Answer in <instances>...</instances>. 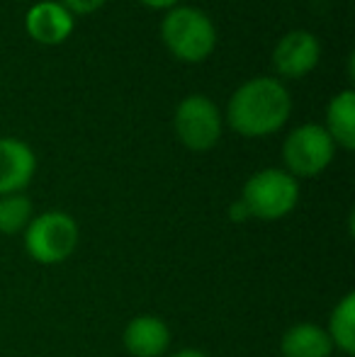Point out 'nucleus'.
Wrapping results in <instances>:
<instances>
[{
    "label": "nucleus",
    "mask_w": 355,
    "mask_h": 357,
    "mask_svg": "<svg viewBox=\"0 0 355 357\" xmlns=\"http://www.w3.org/2000/svg\"><path fill=\"white\" fill-rule=\"evenodd\" d=\"M292 112L289 90L278 78L246 80L227 105V122L246 139H263L280 132Z\"/></svg>",
    "instance_id": "nucleus-1"
},
{
    "label": "nucleus",
    "mask_w": 355,
    "mask_h": 357,
    "mask_svg": "<svg viewBox=\"0 0 355 357\" xmlns=\"http://www.w3.org/2000/svg\"><path fill=\"white\" fill-rule=\"evenodd\" d=\"M161 39L166 49L185 63L209 59L217 47V29L207 13L190 5H176L161 22Z\"/></svg>",
    "instance_id": "nucleus-2"
},
{
    "label": "nucleus",
    "mask_w": 355,
    "mask_h": 357,
    "mask_svg": "<svg viewBox=\"0 0 355 357\" xmlns=\"http://www.w3.org/2000/svg\"><path fill=\"white\" fill-rule=\"evenodd\" d=\"M24 234V250L39 265H61L76 253L78 241H81V229L78 221L71 214L44 212L32 216Z\"/></svg>",
    "instance_id": "nucleus-3"
},
{
    "label": "nucleus",
    "mask_w": 355,
    "mask_h": 357,
    "mask_svg": "<svg viewBox=\"0 0 355 357\" xmlns=\"http://www.w3.org/2000/svg\"><path fill=\"white\" fill-rule=\"evenodd\" d=\"M241 199L246 204L251 219L278 221L294 212L299 202V180L287 170L263 168L246 180L241 190Z\"/></svg>",
    "instance_id": "nucleus-4"
},
{
    "label": "nucleus",
    "mask_w": 355,
    "mask_h": 357,
    "mask_svg": "<svg viewBox=\"0 0 355 357\" xmlns=\"http://www.w3.org/2000/svg\"><path fill=\"white\" fill-rule=\"evenodd\" d=\"M336 144L322 124H299L282 144L285 168L292 178H317L331 165Z\"/></svg>",
    "instance_id": "nucleus-5"
},
{
    "label": "nucleus",
    "mask_w": 355,
    "mask_h": 357,
    "mask_svg": "<svg viewBox=\"0 0 355 357\" xmlns=\"http://www.w3.org/2000/svg\"><path fill=\"white\" fill-rule=\"evenodd\" d=\"M173 129L178 142L190 151H209L222 139V114L219 107L204 95H188L180 100L173 114Z\"/></svg>",
    "instance_id": "nucleus-6"
},
{
    "label": "nucleus",
    "mask_w": 355,
    "mask_h": 357,
    "mask_svg": "<svg viewBox=\"0 0 355 357\" xmlns=\"http://www.w3.org/2000/svg\"><path fill=\"white\" fill-rule=\"evenodd\" d=\"M322 59V44L307 29H292L275 44L273 66L282 78H304L317 68Z\"/></svg>",
    "instance_id": "nucleus-7"
},
{
    "label": "nucleus",
    "mask_w": 355,
    "mask_h": 357,
    "mask_svg": "<svg viewBox=\"0 0 355 357\" xmlns=\"http://www.w3.org/2000/svg\"><path fill=\"white\" fill-rule=\"evenodd\" d=\"M37 173V155L22 139L0 137V197L22 192Z\"/></svg>",
    "instance_id": "nucleus-8"
},
{
    "label": "nucleus",
    "mask_w": 355,
    "mask_h": 357,
    "mask_svg": "<svg viewBox=\"0 0 355 357\" xmlns=\"http://www.w3.org/2000/svg\"><path fill=\"white\" fill-rule=\"evenodd\" d=\"M24 27H27V34L34 42L56 47V44L66 42L71 37L76 22H73V15L59 0H42V3L32 5L27 10Z\"/></svg>",
    "instance_id": "nucleus-9"
},
{
    "label": "nucleus",
    "mask_w": 355,
    "mask_h": 357,
    "mask_svg": "<svg viewBox=\"0 0 355 357\" xmlns=\"http://www.w3.org/2000/svg\"><path fill=\"white\" fill-rule=\"evenodd\" d=\"M122 343L132 357H161L171 348V328L153 314L134 316L124 328Z\"/></svg>",
    "instance_id": "nucleus-10"
},
{
    "label": "nucleus",
    "mask_w": 355,
    "mask_h": 357,
    "mask_svg": "<svg viewBox=\"0 0 355 357\" xmlns=\"http://www.w3.org/2000/svg\"><path fill=\"white\" fill-rule=\"evenodd\" d=\"M280 355L282 357H331L333 343L328 338L326 328L317 324H302L289 326L280 338Z\"/></svg>",
    "instance_id": "nucleus-11"
},
{
    "label": "nucleus",
    "mask_w": 355,
    "mask_h": 357,
    "mask_svg": "<svg viewBox=\"0 0 355 357\" xmlns=\"http://www.w3.org/2000/svg\"><path fill=\"white\" fill-rule=\"evenodd\" d=\"M326 134L343 151L355 149V93L351 88L333 95L326 107Z\"/></svg>",
    "instance_id": "nucleus-12"
},
{
    "label": "nucleus",
    "mask_w": 355,
    "mask_h": 357,
    "mask_svg": "<svg viewBox=\"0 0 355 357\" xmlns=\"http://www.w3.org/2000/svg\"><path fill=\"white\" fill-rule=\"evenodd\" d=\"M326 333L333 343V350L343 355H355V291H348L328 316Z\"/></svg>",
    "instance_id": "nucleus-13"
},
{
    "label": "nucleus",
    "mask_w": 355,
    "mask_h": 357,
    "mask_svg": "<svg viewBox=\"0 0 355 357\" xmlns=\"http://www.w3.org/2000/svg\"><path fill=\"white\" fill-rule=\"evenodd\" d=\"M32 216H34V207L27 195L15 192L0 197V234L3 236L22 234L29 221H32Z\"/></svg>",
    "instance_id": "nucleus-14"
},
{
    "label": "nucleus",
    "mask_w": 355,
    "mask_h": 357,
    "mask_svg": "<svg viewBox=\"0 0 355 357\" xmlns=\"http://www.w3.org/2000/svg\"><path fill=\"white\" fill-rule=\"evenodd\" d=\"M59 3H61L71 15H93L95 10L103 8L107 0H59Z\"/></svg>",
    "instance_id": "nucleus-15"
},
{
    "label": "nucleus",
    "mask_w": 355,
    "mask_h": 357,
    "mask_svg": "<svg viewBox=\"0 0 355 357\" xmlns=\"http://www.w3.org/2000/svg\"><path fill=\"white\" fill-rule=\"evenodd\" d=\"M229 219H232L234 224H246V221H251V214H248L246 204H243L241 199H234V202L229 204Z\"/></svg>",
    "instance_id": "nucleus-16"
},
{
    "label": "nucleus",
    "mask_w": 355,
    "mask_h": 357,
    "mask_svg": "<svg viewBox=\"0 0 355 357\" xmlns=\"http://www.w3.org/2000/svg\"><path fill=\"white\" fill-rule=\"evenodd\" d=\"M139 3L151 10H171V8H176L180 0H139Z\"/></svg>",
    "instance_id": "nucleus-17"
},
{
    "label": "nucleus",
    "mask_w": 355,
    "mask_h": 357,
    "mask_svg": "<svg viewBox=\"0 0 355 357\" xmlns=\"http://www.w3.org/2000/svg\"><path fill=\"white\" fill-rule=\"evenodd\" d=\"M171 357H207V353H202V350H197V348H183V350H178V353H173Z\"/></svg>",
    "instance_id": "nucleus-18"
}]
</instances>
